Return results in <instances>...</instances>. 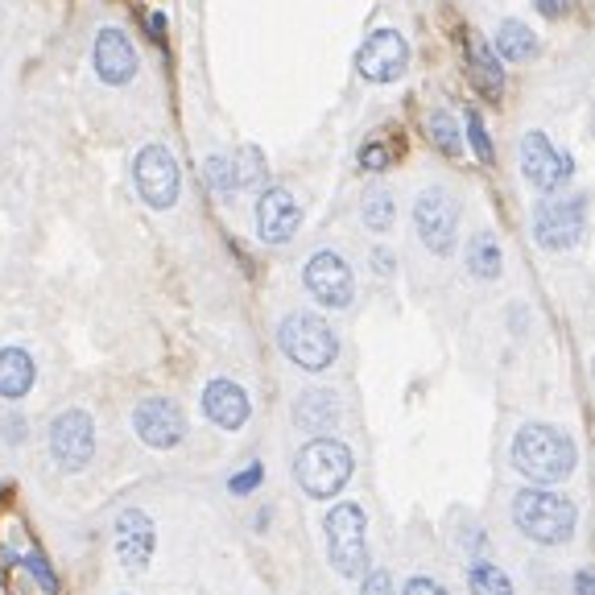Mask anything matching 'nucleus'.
Listing matches in <instances>:
<instances>
[{
	"mask_svg": "<svg viewBox=\"0 0 595 595\" xmlns=\"http://www.w3.org/2000/svg\"><path fill=\"white\" fill-rule=\"evenodd\" d=\"M34 360H29V351L21 348H0V397H9V401H17L25 393L34 389Z\"/></svg>",
	"mask_w": 595,
	"mask_h": 595,
	"instance_id": "18",
	"label": "nucleus"
},
{
	"mask_svg": "<svg viewBox=\"0 0 595 595\" xmlns=\"http://www.w3.org/2000/svg\"><path fill=\"white\" fill-rule=\"evenodd\" d=\"M294 422L307 426V431H314V434L331 431V426L339 422V401H335V393H327V389L302 393L298 406H294Z\"/></svg>",
	"mask_w": 595,
	"mask_h": 595,
	"instance_id": "19",
	"label": "nucleus"
},
{
	"mask_svg": "<svg viewBox=\"0 0 595 595\" xmlns=\"http://www.w3.org/2000/svg\"><path fill=\"white\" fill-rule=\"evenodd\" d=\"M393 215H397V207H393L389 190H372L369 199H364V224H369L372 232H389Z\"/></svg>",
	"mask_w": 595,
	"mask_h": 595,
	"instance_id": "25",
	"label": "nucleus"
},
{
	"mask_svg": "<svg viewBox=\"0 0 595 595\" xmlns=\"http://www.w3.org/2000/svg\"><path fill=\"white\" fill-rule=\"evenodd\" d=\"M521 174H525V183L534 186V190L555 195V190H562V186L571 183L575 162L546 133H525L521 137Z\"/></svg>",
	"mask_w": 595,
	"mask_h": 595,
	"instance_id": "7",
	"label": "nucleus"
},
{
	"mask_svg": "<svg viewBox=\"0 0 595 595\" xmlns=\"http://www.w3.org/2000/svg\"><path fill=\"white\" fill-rule=\"evenodd\" d=\"M298 224H302V207L286 186H273L257 199V236L265 245H286Z\"/></svg>",
	"mask_w": 595,
	"mask_h": 595,
	"instance_id": "15",
	"label": "nucleus"
},
{
	"mask_svg": "<svg viewBox=\"0 0 595 595\" xmlns=\"http://www.w3.org/2000/svg\"><path fill=\"white\" fill-rule=\"evenodd\" d=\"M537 9H542L546 17H558V9H562V4H558V0H537Z\"/></svg>",
	"mask_w": 595,
	"mask_h": 595,
	"instance_id": "35",
	"label": "nucleus"
},
{
	"mask_svg": "<svg viewBox=\"0 0 595 595\" xmlns=\"http://www.w3.org/2000/svg\"><path fill=\"white\" fill-rule=\"evenodd\" d=\"M360 595H393V579L385 575V571H372V575L364 579V592Z\"/></svg>",
	"mask_w": 595,
	"mask_h": 595,
	"instance_id": "32",
	"label": "nucleus"
},
{
	"mask_svg": "<svg viewBox=\"0 0 595 595\" xmlns=\"http://www.w3.org/2000/svg\"><path fill=\"white\" fill-rule=\"evenodd\" d=\"M583 227H587V199L542 203L534 215V240L546 252H567L583 240Z\"/></svg>",
	"mask_w": 595,
	"mask_h": 595,
	"instance_id": "9",
	"label": "nucleus"
},
{
	"mask_svg": "<svg viewBox=\"0 0 595 595\" xmlns=\"http://www.w3.org/2000/svg\"><path fill=\"white\" fill-rule=\"evenodd\" d=\"M493 54H500L505 62H530L537 54V38L530 34V25H521V21H505V25L496 29Z\"/></svg>",
	"mask_w": 595,
	"mask_h": 595,
	"instance_id": "20",
	"label": "nucleus"
},
{
	"mask_svg": "<svg viewBox=\"0 0 595 595\" xmlns=\"http://www.w3.org/2000/svg\"><path fill=\"white\" fill-rule=\"evenodd\" d=\"M248 393L236 385V381H211L203 389V413L220 426V431H240L248 422Z\"/></svg>",
	"mask_w": 595,
	"mask_h": 595,
	"instance_id": "17",
	"label": "nucleus"
},
{
	"mask_svg": "<svg viewBox=\"0 0 595 595\" xmlns=\"http://www.w3.org/2000/svg\"><path fill=\"white\" fill-rule=\"evenodd\" d=\"M468 62H472V79L480 83V91L484 96H500V83H505V75H500V62H496L493 46L484 38H472L468 41Z\"/></svg>",
	"mask_w": 595,
	"mask_h": 595,
	"instance_id": "21",
	"label": "nucleus"
},
{
	"mask_svg": "<svg viewBox=\"0 0 595 595\" xmlns=\"http://www.w3.org/2000/svg\"><path fill=\"white\" fill-rule=\"evenodd\" d=\"M294 475L302 484V493L314 500H331L351 480V451L339 438H314L298 451Z\"/></svg>",
	"mask_w": 595,
	"mask_h": 595,
	"instance_id": "3",
	"label": "nucleus"
},
{
	"mask_svg": "<svg viewBox=\"0 0 595 595\" xmlns=\"http://www.w3.org/2000/svg\"><path fill=\"white\" fill-rule=\"evenodd\" d=\"M575 592H579V595H595V579H592V571H579V575H575Z\"/></svg>",
	"mask_w": 595,
	"mask_h": 595,
	"instance_id": "34",
	"label": "nucleus"
},
{
	"mask_svg": "<svg viewBox=\"0 0 595 595\" xmlns=\"http://www.w3.org/2000/svg\"><path fill=\"white\" fill-rule=\"evenodd\" d=\"M227 165H232V186L236 190H252V186L261 183V174H265V153L257 145H245V149H236L227 158Z\"/></svg>",
	"mask_w": 595,
	"mask_h": 595,
	"instance_id": "23",
	"label": "nucleus"
},
{
	"mask_svg": "<svg viewBox=\"0 0 595 595\" xmlns=\"http://www.w3.org/2000/svg\"><path fill=\"white\" fill-rule=\"evenodd\" d=\"M207 186H211L215 195H236V186H232V165H227V158H207Z\"/></svg>",
	"mask_w": 595,
	"mask_h": 595,
	"instance_id": "27",
	"label": "nucleus"
},
{
	"mask_svg": "<svg viewBox=\"0 0 595 595\" xmlns=\"http://www.w3.org/2000/svg\"><path fill=\"white\" fill-rule=\"evenodd\" d=\"M50 455L59 459V468L79 472L96 455V422L87 410H66L50 426Z\"/></svg>",
	"mask_w": 595,
	"mask_h": 595,
	"instance_id": "10",
	"label": "nucleus"
},
{
	"mask_svg": "<svg viewBox=\"0 0 595 595\" xmlns=\"http://www.w3.org/2000/svg\"><path fill=\"white\" fill-rule=\"evenodd\" d=\"M393 162V153H389V145H381V141H369L364 149H360V165L364 170H385V165Z\"/></svg>",
	"mask_w": 595,
	"mask_h": 595,
	"instance_id": "31",
	"label": "nucleus"
},
{
	"mask_svg": "<svg viewBox=\"0 0 595 595\" xmlns=\"http://www.w3.org/2000/svg\"><path fill=\"white\" fill-rule=\"evenodd\" d=\"M277 344H282V351H286L298 369H307V372L331 369L335 356H339V339H335V331H331L319 314H307V310H298V314H286V319H282V327H277Z\"/></svg>",
	"mask_w": 595,
	"mask_h": 595,
	"instance_id": "4",
	"label": "nucleus"
},
{
	"mask_svg": "<svg viewBox=\"0 0 595 595\" xmlns=\"http://www.w3.org/2000/svg\"><path fill=\"white\" fill-rule=\"evenodd\" d=\"M91 66H96V75H100L108 87H124V83L137 79V50H133V41L124 29L116 25H108L96 34V46H91Z\"/></svg>",
	"mask_w": 595,
	"mask_h": 595,
	"instance_id": "14",
	"label": "nucleus"
},
{
	"mask_svg": "<svg viewBox=\"0 0 595 595\" xmlns=\"http://www.w3.org/2000/svg\"><path fill=\"white\" fill-rule=\"evenodd\" d=\"M579 451L571 443V434H562L558 426L546 422H525L513 438V468L534 484H562L575 472Z\"/></svg>",
	"mask_w": 595,
	"mask_h": 595,
	"instance_id": "1",
	"label": "nucleus"
},
{
	"mask_svg": "<svg viewBox=\"0 0 595 595\" xmlns=\"http://www.w3.org/2000/svg\"><path fill=\"white\" fill-rule=\"evenodd\" d=\"M307 289L314 294V302H323L331 310H344L351 302V289H356L348 261L339 252H331V248L314 252L307 261Z\"/></svg>",
	"mask_w": 595,
	"mask_h": 595,
	"instance_id": "13",
	"label": "nucleus"
},
{
	"mask_svg": "<svg viewBox=\"0 0 595 595\" xmlns=\"http://www.w3.org/2000/svg\"><path fill=\"white\" fill-rule=\"evenodd\" d=\"M133 431L141 434L145 447H153V451H170V447L183 443L186 418L170 397H145L141 406L133 410Z\"/></svg>",
	"mask_w": 595,
	"mask_h": 595,
	"instance_id": "12",
	"label": "nucleus"
},
{
	"mask_svg": "<svg viewBox=\"0 0 595 595\" xmlns=\"http://www.w3.org/2000/svg\"><path fill=\"white\" fill-rule=\"evenodd\" d=\"M500 265H505V257H500L496 236H488V232L472 236V245H468V269H472L475 277H480V282H493V277H500Z\"/></svg>",
	"mask_w": 595,
	"mask_h": 595,
	"instance_id": "22",
	"label": "nucleus"
},
{
	"mask_svg": "<svg viewBox=\"0 0 595 595\" xmlns=\"http://www.w3.org/2000/svg\"><path fill=\"white\" fill-rule=\"evenodd\" d=\"M413 227H418V240L431 248V252H438V257H447L455 248L459 207H455V199L443 186H431V190L418 195V203H413Z\"/></svg>",
	"mask_w": 595,
	"mask_h": 595,
	"instance_id": "8",
	"label": "nucleus"
},
{
	"mask_svg": "<svg viewBox=\"0 0 595 595\" xmlns=\"http://www.w3.org/2000/svg\"><path fill=\"white\" fill-rule=\"evenodd\" d=\"M133 178H137L141 199L153 211H165V207L178 203L183 170H178V158L165 145H145L141 153H137V162H133Z\"/></svg>",
	"mask_w": 595,
	"mask_h": 595,
	"instance_id": "6",
	"label": "nucleus"
},
{
	"mask_svg": "<svg viewBox=\"0 0 595 595\" xmlns=\"http://www.w3.org/2000/svg\"><path fill=\"white\" fill-rule=\"evenodd\" d=\"M327 558L331 567L339 571V575H364V567H369V521H364V509L360 505H335L327 513Z\"/></svg>",
	"mask_w": 595,
	"mask_h": 595,
	"instance_id": "5",
	"label": "nucleus"
},
{
	"mask_svg": "<svg viewBox=\"0 0 595 595\" xmlns=\"http://www.w3.org/2000/svg\"><path fill=\"white\" fill-rule=\"evenodd\" d=\"M153 521L141 513V509H124L116 517V558H121L128 571H145L149 558H153Z\"/></svg>",
	"mask_w": 595,
	"mask_h": 595,
	"instance_id": "16",
	"label": "nucleus"
},
{
	"mask_svg": "<svg viewBox=\"0 0 595 595\" xmlns=\"http://www.w3.org/2000/svg\"><path fill=\"white\" fill-rule=\"evenodd\" d=\"M468 583H472V595H513V583L496 562H472Z\"/></svg>",
	"mask_w": 595,
	"mask_h": 595,
	"instance_id": "24",
	"label": "nucleus"
},
{
	"mask_svg": "<svg viewBox=\"0 0 595 595\" xmlns=\"http://www.w3.org/2000/svg\"><path fill=\"white\" fill-rule=\"evenodd\" d=\"M25 571L38 579L41 592H59V579H54V571L46 567V558H41L38 550H29V555H25Z\"/></svg>",
	"mask_w": 595,
	"mask_h": 595,
	"instance_id": "29",
	"label": "nucleus"
},
{
	"mask_svg": "<svg viewBox=\"0 0 595 595\" xmlns=\"http://www.w3.org/2000/svg\"><path fill=\"white\" fill-rule=\"evenodd\" d=\"M406 66H410V41L397 29H376L356 54V71L369 83H397Z\"/></svg>",
	"mask_w": 595,
	"mask_h": 595,
	"instance_id": "11",
	"label": "nucleus"
},
{
	"mask_svg": "<svg viewBox=\"0 0 595 595\" xmlns=\"http://www.w3.org/2000/svg\"><path fill=\"white\" fill-rule=\"evenodd\" d=\"M468 137H472V149L480 162H493V141H488V128H484V121L475 116V112H468Z\"/></svg>",
	"mask_w": 595,
	"mask_h": 595,
	"instance_id": "28",
	"label": "nucleus"
},
{
	"mask_svg": "<svg viewBox=\"0 0 595 595\" xmlns=\"http://www.w3.org/2000/svg\"><path fill=\"white\" fill-rule=\"evenodd\" d=\"M406 595H447V592H443L434 579H410V583H406Z\"/></svg>",
	"mask_w": 595,
	"mask_h": 595,
	"instance_id": "33",
	"label": "nucleus"
},
{
	"mask_svg": "<svg viewBox=\"0 0 595 595\" xmlns=\"http://www.w3.org/2000/svg\"><path fill=\"white\" fill-rule=\"evenodd\" d=\"M426 128H431V141L438 145V149H443L447 158H459V153H463V141H459V128H455V121L447 116V112H434Z\"/></svg>",
	"mask_w": 595,
	"mask_h": 595,
	"instance_id": "26",
	"label": "nucleus"
},
{
	"mask_svg": "<svg viewBox=\"0 0 595 595\" xmlns=\"http://www.w3.org/2000/svg\"><path fill=\"white\" fill-rule=\"evenodd\" d=\"M579 509L567 500V496L550 493V488H525L517 493L513 500V525L530 542H542V546H562L575 534Z\"/></svg>",
	"mask_w": 595,
	"mask_h": 595,
	"instance_id": "2",
	"label": "nucleus"
},
{
	"mask_svg": "<svg viewBox=\"0 0 595 595\" xmlns=\"http://www.w3.org/2000/svg\"><path fill=\"white\" fill-rule=\"evenodd\" d=\"M261 475H265V468H261V463H248L245 472L232 475V480H227V488H232L236 496H248L252 488H257V484H261Z\"/></svg>",
	"mask_w": 595,
	"mask_h": 595,
	"instance_id": "30",
	"label": "nucleus"
}]
</instances>
